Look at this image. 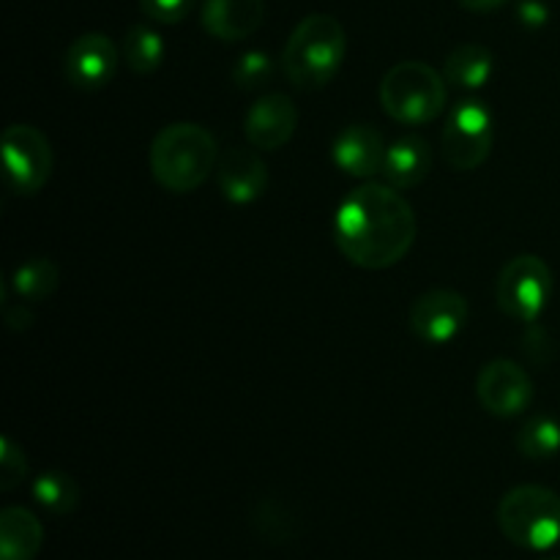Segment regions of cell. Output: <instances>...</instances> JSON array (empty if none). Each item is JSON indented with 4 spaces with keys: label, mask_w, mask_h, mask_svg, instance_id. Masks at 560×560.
<instances>
[{
    "label": "cell",
    "mask_w": 560,
    "mask_h": 560,
    "mask_svg": "<svg viewBox=\"0 0 560 560\" xmlns=\"http://www.w3.org/2000/svg\"><path fill=\"white\" fill-rule=\"evenodd\" d=\"M299 129V107L284 93H268L257 98L244 118V135L257 151H279L293 140Z\"/></svg>",
    "instance_id": "obj_12"
},
{
    "label": "cell",
    "mask_w": 560,
    "mask_h": 560,
    "mask_svg": "<svg viewBox=\"0 0 560 560\" xmlns=\"http://www.w3.org/2000/svg\"><path fill=\"white\" fill-rule=\"evenodd\" d=\"M60 271L49 257H33L25 260L11 277V288L25 301H47L58 290Z\"/></svg>",
    "instance_id": "obj_21"
},
{
    "label": "cell",
    "mask_w": 560,
    "mask_h": 560,
    "mask_svg": "<svg viewBox=\"0 0 560 560\" xmlns=\"http://www.w3.org/2000/svg\"><path fill=\"white\" fill-rule=\"evenodd\" d=\"M217 180L222 195L235 206H246L262 197L268 186V167L252 148H228L219 156Z\"/></svg>",
    "instance_id": "obj_14"
},
{
    "label": "cell",
    "mask_w": 560,
    "mask_h": 560,
    "mask_svg": "<svg viewBox=\"0 0 560 560\" xmlns=\"http://www.w3.org/2000/svg\"><path fill=\"white\" fill-rule=\"evenodd\" d=\"M151 175L162 189L189 195L208 180L219 164V148L211 131L200 124H170L153 137L148 151Z\"/></svg>",
    "instance_id": "obj_2"
},
{
    "label": "cell",
    "mask_w": 560,
    "mask_h": 560,
    "mask_svg": "<svg viewBox=\"0 0 560 560\" xmlns=\"http://www.w3.org/2000/svg\"><path fill=\"white\" fill-rule=\"evenodd\" d=\"M476 397L487 413L498 419H514L534 399V381L512 359H495L476 377Z\"/></svg>",
    "instance_id": "obj_9"
},
{
    "label": "cell",
    "mask_w": 560,
    "mask_h": 560,
    "mask_svg": "<svg viewBox=\"0 0 560 560\" xmlns=\"http://www.w3.org/2000/svg\"><path fill=\"white\" fill-rule=\"evenodd\" d=\"M348 55V33L331 14H310L293 27L284 44V74L295 88L317 91L342 69Z\"/></svg>",
    "instance_id": "obj_3"
},
{
    "label": "cell",
    "mask_w": 560,
    "mask_h": 560,
    "mask_svg": "<svg viewBox=\"0 0 560 560\" xmlns=\"http://www.w3.org/2000/svg\"><path fill=\"white\" fill-rule=\"evenodd\" d=\"M334 241L353 266L366 271L397 266L416 241L413 206L394 186L370 180L337 208Z\"/></svg>",
    "instance_id": "obj_1"
},
{
    "label": "cell",
    "mask_w": 560,
    "mask_h": 560,
    "mask_svg": "<svg viewBox=\"0 0 560 560\" xmlns=\"http://www.w3.org/2000/svg\"><path fill=\"white\" fill-rule=\"evenodd\" d=\"M33 498L44 512L63 517V514L74 512L80 503V487L63 470H47L33 481Z\"/></svg>",
    "instance_id": "obj_20"
},
{
    "label": "cell",
    "mask_w": 560,
    "mask_h": 560,
    "mask_svg": "<svg viewBox=\"0 0 560 560\" xmlns=\"http://www.w3.org/2000/svg\"><path fill=\"white\" fill-rule=\"evenodd\" d=\"M463 9L468 11H476V14H487V11H495L501 9L503 3H509V0H457Z\"/></svg>",
    "instance_id": "obj_28"
},
{
    "label": "cell",
    "mask_w": 560,
    "mask_h": 560,
    "mask_svg": "<svg viewBox=\"0 0 560 560\" xmlns=\"http://www.w3.org/2000/svg\"><path fill=\"white\" fill-rule=\"evenodd\" d=\"M42 545L44 528L31 509H3L0 514V560H33Z\"/></svg>",
    "instance_id": "obj_17"
},
{
    "label": "cell",
    "mask_w": 560,
    "mask_h": 560,
    "mask_svg": "<svg viewBox=\"0 0 560 560\" xmlns=\"http://www.w3.org/2000/svg\"><path fill=\"white\" fill-rule=\"evenodd\" d=\"M49 140L27 124H14L3 131L5 180L16 195H36L52 175Z\"/></svg>",
    "instance_id": "obj_8"
},
{
    "label": "cell",
    "mask_w": 560,
    "mask_h": 560,
    "mask_svg": "<svg viewBox=\"0 0 560 560\" xmlns=\"http://www.w3.org/2000/svg\"><path fill=\"white\" fill-rule=\"evenodd\" d=\"M468 301L463 293L446 288L427 290L410 306V331L427 345H446L457 337L468 323Z\"/></svg>",
    "instance_id": "obj_10"
},
{
    "label": "cell",
    "mask_w": 560,
    "mask_h": 560,
    "mask_svg": "<svg viewBox=\"0 0 560 560\" xmlns=\"http://www.w3.org/2000/svg\"><path fill=\"white\" fill-rule=\"evenodd\" d=\"M273 77V60L268 52H260V49H249L238 58L233 69L235 85L244 88V91H252V88H260L266 82H271Z\"/></svg>",
    "instance_id": "obj_24"
},
{
    "label": "cell",
    "mask_w": 560,
    "mask_h": 560,
    "mask_svg": "<svg viewBox=\"0 0 560 560\" xmlns=\"http://www.w3.org/2000/svg\"><path fill=\"white\" fill-rule=\"evenodd\" d=\"M118 69V49L104 33H82L63 55V77L80 91H98Z\"/></svg>",
    "instance_id": "obj_11"
},
{
    "label": "cell",
    "mask_w": 560,
    "mask_h": 560,
    "mask_svg": "<svg viewBox=\"0 0 560 560\" xmlns=\"http://www.w3.org/2000/svg\"><path fill=\"white\" fill-rule=\"evenodd\" d=\"M517 14L525 27H541L547 20H550V11H547V5L539 3V0H523Z\"/></svg>",
    "instance_id": "obj_27"
},
{
    "label": "cell",
    "mask_w": 560,
    "mask_h": 560,
    "mask_svg": "<svg viewBox=\"0 0 560 560\" xmlns=\"http://www.w3.org/2000/svg\"><path fill=\"white\" fill-rule=\"evenodd\" d=\"M197 0H140L142 14L162 25H175L195 11Z\"/></svg>",
    "instance_id": "obj_26"
},
{
    "label": "cell",
    "mask_w": 560,
    "mask_h": 560,
    "mask_svg": "<svg viewBox=\"0 0 560 560\" xmlns=\"http://www.w3.org/2000/svg\"><path fill=\"white\" fill-rule=\"evenodd\" d=\"M432 153L430 142L419 135L399 137L397 142H392L386 151V162H383V178L394 189H413L421 180L430 175L432 170Z\"/></svg>",
    "instance_id": "obj_16"
},
{
    "label": "cell",
    "mask_w": 560,
    "mask_h": 560,
    "mask_svg": "<svg viewBox=\"0 0 560 560\" xmlns=\"http://www.w3.org/2000/svg\"><path fill=\"white\" fill-rule=\"evenodd\" d=\"M495 74V55L485 44H459L452 49L443 66V77L448 85L463 88V91H479Z\"/></svg>",
    "instance_id": "obj_18"
},
{
    "label": "cell",
    "mask_w": 560,
    "mask_h": 560,
    "mask_svg": "<svg viewBox=\"0 0 560 560\" xmlns=\"http://www.w3.org/2000/svg\"><path fill=\"white\" fill-rule=\"evenodd\" d=\"M545 560H560V558H545Z\"/></svg>",
    "instance_id": "obj_29"
},
{
    "label": "cell",
    "mask_w": 560,
    "mask_h": 560,
    "mask_svg": "<svg viewBox=\"0 0 560 560\" xmlns=\"http://www.w3.org/2000/svg\"><path fill=\"white\" fill-rule=\"evenodd\" d=\"M388 145L383 135L366 124H353L339 131L331 145V159L345 175L350 178H375L383 173Z\"/></svg>",
    "instance_id": "obj_13"
},
{
    "label": "cell",
    "mask_w": 560,
    "mask_h": 560,
    "mask_svg": "<svg viewBox=\"0 0 560 560\" xmlns=\"http://www.w3.org/2000/svg\"><path fill=\"white\" fill-rule=\"evenodd\" d=\"M446 77L424 60H402L381 80V104L388 118L405 126L435 120L446 107Z\"/></svg>",
    "instance_id": "obj_5"
},
{
    "label": "cell",
    "mask_w": 560,
    "mask_h": 560,
    "mask_svg": "<svg viewBox=\"0 0 560 560\" xmlns=\"http://www.w3.org/2000/svg\"><path fill=\"white\" fill-rule=\"evenodd\" d=\"M495 520L512 545L547 552L560 541V495L550 487L520 485L501 498Z\"/></svg>",
    "instance_id": "obj_4"
},
{
    "label": "cell",
    "mask_w": 560,
    "mask_h": 560,
    "mask_svg": "<svg viewBox=\"0 0 560 560\" xmlns=\"http://www.w3.org/2000/svg\"><path fill=\"white\" fill-rule=\"evenodd\" d=\"M492 142H495L492 109L479 98H463L454 104L441 137V153L448 167L470 173L487 162Z\"/></svg>",
    "instance_id": "obj_6"
},
{
    "label": "cell",
    "mask_w": 560,
    "mask_h": 560,
    "mask_svg": "<svg viewBox=\"0 0 560 560\" xmlns=\"http://www.w3.org/2000/svg\"><path fill=\"white\" fill-rule=\"evenodd\" d=\"M252 525H255L257 536H262L271 545H282L295 536V520L277 503H262L252 517Z\"/></svg>",
    "instance_id": "obj_23"
},
{
    "label": "cell",
    "mask_w": 560,
    "mask_h": 560,
    "mask_svg": "<svg viewBox=\"0 0 560 560\" xmlns=\"http://www.w3.org/2000/svg\"><path fill=\"white\" fill-rule=\"evenodd\" d=\"M25 476V454H22V448H16V443L11 441V438H3V441H0V490H14Z\"/></svg>",
    "instance_id": "obj_25"
},
{
    "label": "cell",
    "mask_w": 560,
    "mask_h": 560,
    "mask_svg": "<svg viewBox=\"0 0 560 560\" xmlns=\"http://www.w3.org/2000/svg\"><path fill=\"white\" fill-rule=\"evenodd\" d=\"M200 20L208 36L219 42H241L262 25L266 0H206Z\"/></svg>",
    "instance_id": "obj_15"
},
{
    "label": "cell",
    "mask_w": 560,
    "mask_h": 560,
    "mask_svg": "<svg viewBox=\"0 0 560 560\" xmlns=\"http://www.w3.org/2000/svg\"><path fill=\"white\" fill-rule=\"evenodd\" d=\"M552 295V271L539 255H517L495 284L498 306L517 323H536Z\"/></svg>",
    "instance_id": "obj_7"
},
{
    "label": "cell",
    "mask_w": 560,
    "mask_h": 560,
    "mask_svg": "<svg viewBox=\"0 0 560 560\" xmlns=\"http://www.w3.org/2000/svg\"><path fill=\"white\" fill-rule=\"evenodd\" d=\"M164 52H167V49H164V38L159 36L153 27L131 25L129 31H126L124 60L135 74H153V71L162 66Z\"/></svg>",
    "instance_id": "obj_19"
},
{
    "label": "cell",
    "mask_w": 560,
    "mask_h": 560,
    "mask_svg": "<svg viewBox=\"0 0 560 560\" xmlns=\"http://www.w3.org/2000/svg\"><path fill=\"white\" fill-rule=\"evenodd\" d=\"M517 448L536 463L552 459L560 452V421L552 416H530L517 432Z\"/></svg>",
    "instance_id": "obj_22"
}]
</instances>
